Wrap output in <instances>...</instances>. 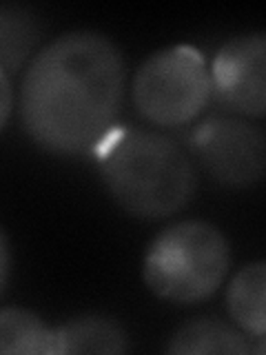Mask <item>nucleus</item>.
Listing matches in <instances>:
<instances>
[{
    "label": "nucleus",
    "instance_id": "1",
    "mask_svg": "<svg viewBox=\"0 0 266 355\" xmlns=\"http://www.w3.org/2000/svg\"><path fill=\"white\" fill-rule=\"evenodd\" d=\"M125 60L109 38L73 31L47 44L22 78L20 118L42 149L94 153L116 129Z\"/></svg>",
    "mask_w": 266,
    "mask_h": 355
},
{
    "label": "nucleus",
    "instance_id": "2",
    "mask_svg": "<svg viewBox=\"0 0 266 355\" xmlns=\"http://www.w3.org/2000/svg\"><path fill=\"white\" fill-rule=\"evenodd\" d=\"M94 153L111 196L133 216H171L195 193L191 160L160 133L116 127Z\"/></svg>",
    "mask_w": 266,
    "mask_h": 355
},
{
    "label": "nucleus",
    "instance_id": "3",
    "mask_svg": "<svg viewBox=\"0 0 266 355\" xmlns=\"http://www.w3.org/2000/svg\"><path fill=\"white\" fill-rule=\"evenodd\" d=\"M229 264L224 236L209 222L186 220L151 242L144 258V280L158 297L193 304L218 291Z\"/></svg>",
    "mask_w": 266,
    "mask_h": 355
},
{
    "label": "nucleus",
    "instance_id": "4",
    "mask_svg": "<svg viewBox=\"0 0 266 355\" xmlns=\"http://www.w3.org/2000/svg\"><path fill=\"white\" fill-rule=\"evenodd\" d=\"M211 73L193 47H171L153 53L133 78V100L153 125L180 127L200 116L211 98Z\"/></svg>",
    "mask_w": 266,
    "mask_h": 355
},
{
    "label": "nucleus",
    "instance_id": "5",
    "mask_svg": "<svg viewBox=\"0 0 266 355\" xmlns=\"http://www.w3.org/2000/svg\"><path fill=\"white\" fill-rule=\"evenodd\" d=\"M191 147L204 169L222 184L249 187L262 180L266 140L260 127L213 116L193 131Z\"/></svg>",
    "mask_w": 266,
    "mask_h": 355
},
{
    "label": "nucleus",
    "instance_id": "6",
    "mask_svg": "<svg viewBox=\"0 0 266 355\" xmlns=\"http://www.w3.org/2000/svg\"><path fill=\"white\" fill-rule=\"evenodd\" d=\"M211 92L222 105L244 116L262 118L266 109V38L244 33L231 38L213 60Z\"/></svg>",
    "mask_w": 266,
    "mask_h": 355
},
{
    "label": "nucleus",
    "instance_id": "7",
    "mask_svg": "<svg viewBox=\"0 0 266 355\" xmlns=\"http://www.w3.org/2000/svg\"><path fill=\"white\" fill-rule=\"evenodd\" d=\"M169 353L177 355H247L253 344L247 333L222 320H191L180 327L169 342Z\"/></svg>",
    "mask_w": 266,
    "mask_h": 355
},
{
    "label": "nucleus",
    "instance_id": "8",
    "mask_svg": "<svg viewBox=\"0 0 266 355\" xmlns=\"http://www.w3.org/2000/svg\"><path fill=\"white\" fill-rule=\"evenodd\" d=\"M58 355L64 353H125L127 333L118 322L98 315H85L64 322L55 329Z\"/></svg>",
    "mask_w": 266,
    "mask_h": 355
},
{
    "label": "nucleus",
    "instance_id": "9",
    "mask_svg": "<svg viewBox=\"0 0 266 355\" xmlns=\"http://www.w3.org/2000/svg\"><path fill=\"white\" fill-rule=\"evenodd\" d=\"M264 288H266V266L264 262H253L244 266L233 277L227 293V306L236 324L251 338H264L266 311H264Z\"/></svg>",
    "mask_w": 266,
    "mask_h": 355
},
{
    "label": "nucleus",
    "instance_id": "10",
    "mask_svg": "<svg viewBox=\"0 0 266 355\" xmlns=\"http://www.w3.org/2000/svg\"><path fill=\"white\" fill-rule=\"evenodd\" d=\"M58 355L55 329L25 309H0V355Z\"/></svg>",
    "mask_w": 266,
    "mask_h": 355
},
{
    "label": "nucleus",
    "instance_id": "11",
    "mask_svg": "<svg viewBox=\"0 0 266 355\" xmlns=\"http://www.w3.org/2000/svg\"><path fill=\"white\" fill-rule=\"evenodd\" d=\"M40 40V22L33 11L20 5H0V67L18 71Z\"/></svg>",
    "mask_w": 266,
    "mask_h": 355
},
{
    "label": "nucleus",
    "instance_id": "12",
    "mask_svg": "<svg viewBox=\"0 0 266 355\" xmlns=\"http://www.w3.org/2000/svg\"><path fill=\"white\" fill-rule=\"evenodd\" d=\"M11 103H14V94H11L9 73L0 67V129L5 127V122L11 114Z\"/></svg>",
    "mask_w": 266,
    "mask_h": 355
},
{
    "label": "nucleus",
    "instance_id": "13",
    "mask_svg": "<svg viewBox=\"0 0 266 355\" xmlns=\"http://www.w3.org/2000/svg\"><path fill=\"white\" fill-rule=\"evenodd\" d=\"M7 275H9V244L5 233L0 231V291L7 282Z\"/></svg>",
    "mask_w": 266,
    "mask_h": 355
}]
</instances>
